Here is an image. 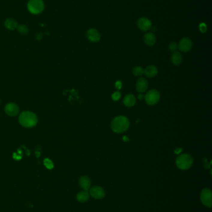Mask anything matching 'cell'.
Here are the masks:
<instances>
[{"instance_id": "cell-1", "label": "cell", "mask_w": 212, "mask_h": 212, "mask_svg": "<svg viewBox=\"0 0 212 212\" xmlns=\"http://www.w3.org/2000/svg\"><path fill=\"white\" fill-rule=\"evenodd\" d=\"M130 121L128 118L122 115L116 117L112 121L111 127L112 130L117 133H122L128 129Z\"/></svg>"}, {"instance_id": "cell-2", "label": "cell", "mask_w": 212, "mask_h": 212, "mask_svg": "<svg viewBox=\"0 0 212 212\" xmlns=\"http://www.w3.org/2000/svg\"><path fill=\"white\" fill-rule=\"evenodd\" d=\"M19 121L20 124L26 128H31L36 125L38 119L37 115L31 111L22 112L19 117Z\"/></svg>"}, {"instance_id": "cell-3", "label": "cell", "mask_w": 212, "mask_h": 212, "mask_svg": "<svg viewBox=\"0 0 212 212\" xmlns=\"http://www.w3.org/2000/svg\"><path fill=\"white\" fill-rule=\"evenodd\" d=\"M175 163L178 168L182 170H187L192 166L193 159L189 154H182L177 158Z\"/></svg>"}, {"instance_id": "cell-4", "label": "cell", "mask_w": 212, "mask_h": 212, "mask_svg": "<svg viewBox=\"0 0 212 212\" xmlns=\"http://www.w3.org/2000/svg\"><path fill=\"white\" fill-rule=\"evenodd\" d=\"M28 9L33 14H39L44 9L43 0H29L28 3Z\"/></svg>"}, {"instance_id": "cell-5", "label": "cell", "mask_w": 212, "mask_h": 212, "mask_svg": "<svg viewBox=\"0 0 212 212\" xmlns=\"http://www.w3.org/2000/svg\"><path fill=\"white\" fill-rule=\"evenodd\" d=\"M145 99L148 105L154 106L158 103L160 99V93L156 89L150 90L145 96Z\"/></svg>"}, {"instance_id": "cell-6", "label": "cell", "mask_w": 212, "mask_h": 212, "mask_svg": "<svg viewBox=\"0 0 212 212\" xmlns=\"http://www.w3.org/2000/svg\"><path fill=\"white\" fill-rule=\"evenodd\" d=\"M200 199L202 203L205 206L211 208L212 205V193L208 189H203L200 195Z\"/></svg>"}, {"instance_id": "cell-7", "label": "cell", "mask_w": 212, "mask_h": 212, "mask_svg": "<svg viewBox=\"0 0 212 212\" xmlns=\"http://www.w3.org/2000/svg\"><path fill=\"white\" fill-rule=\"evenodd\" d=\"M192 40L187 37L183 38L179 42L178 45V48L183 52H187L190 51L192 47Z\"/></svg>"}, {"instance_id": "cell-8", "label": "cell", "mask_w": 212, "mask_h": 212, "mask_svg": "<svg viewBox=\"0 0 212 212\" xmlns=\"http://www.w3.org/2000/svg\"><path fill=\"white\" fill-rule=\"evenodd\" d=\"M90 196L96 199H103L105 196V190L98 186H95L93 187L90 190Z\"/></svg>"}, {"instance_id": "cell-9", "label": "cell", "mask_w": 212, "mask_h": 212, "mask_svg": "<svg viewBox=\"0 0 212 212\" xmlns=\"http://www.w3.org/2000/svg\"><path fill=\"white\" fill-rule=\"evenodd\" d=\"M5 112L7 115L11 117H14L18 115L19 112L18 106L15 103H9L5 107Z\"/></svg>"}, {"instance_id": "cell-10", "label": "cell", "mask_w": 212, "mask_h": 212, "mask_svg": "<svg viewBox=\"0 0 212 212\" xmlns=\"http://www.w3.org/2000/svg\"><path fill=\"white\" fill-rule=\"evenodd\" d=\"M138 28L143 31H147L151 29L152 23L151 21L146 18H141L138 19L137 22Z\"/></svg>"}, {"instance_id": "cell-11", "label": "cell", "mask_w": 212, "mask_h": 212, "mask_svg": "<svg viewBox=\"0 0 212 212\" xmlns=\"http://www.w3.org/2000/svg\"><path fill=\"white\" fill-rule=\"evenodd\" d=\"M136 90L140 93L146 92L148 88V83L147 80L144 78L138 79L136 84Z\"/></svg>"}, {"instance_id": "cell-12", "label": "cell", "mask_w": 212, "mask_h": 212, "mask_svg": "<svg viewBox=\"0 0 212 212\" xmlns=\"http://www.w3.org/2000/svg\"><path fill=\"white\" fill-rule=\"evenodd\" d=\"M87 37L89 40L93 42H98L100 39L99 32L95 29H90L87 32Z\"/></svg>"}, {"instance_id": "cell-13", "label": "cell", "mask_w": 212, "mask_h": 212, "mask_svg": "<svg viewBox=\"0 0 212 212\" xmlns=\"http://www.w3.org/2000/svg\"><path fill=\"white\" fill-rule=\"evenodd\" d=\"M158 70L156 66L154 65H150L147 66L145 69H144V74L148 78H154L157 75Z\"/></svg>"}, {"instance_id": "cell-14", "label": "cell", "mask_w": 212, "mask_h": 212, "mask_svg": "<svg viewBox=\"0 0 212 212\" xmlns=\"http://www.w3.org/2000/svg\"><path fill=\"white\" fill-rule=\"evenodd\" d=\"M144 41H145L146 45L149 46H152L155 44L156 39L153 33L149 32L146 33L145 36H144Z\"/></svg>"}, {"instance_id": "cell-15", "label": "cell", "mask_w": 212, "mask_h": 212, "mask_svg": "<svg viewBox=\"0 0 212 212\" xmlns=\"http://www.w3.org/2000/svg\"><path fill=\"white\" fill-rule=\"evenodd\" d=\"M79 184L85 190H88L91 185V181L87 176H82L80 178Z\"/></svg>"}, {"instance_id": "cell-16", "label": "cell", "mask_w": 212, "mask_h": 212, "mask_svg": "<svg viewBox=\"0 0 212 212\" xmlns=\"http://www.w3.org/2000/svg\"><path fill=\"white\" fill-rule=\"evenodd\" d=\"M124 104L128 107H131L134 106L136 103V97L134 95L129 94L126 95L123 100Z\"/></svg>"}, {"instance_id": "cell-17", "label": "cell", "mask_w": 212, "mask_h": 212, "mask_svg": "<svg viewBox=\"0 0 212 212\" xmlns=\"http://www.w3.org/2000/svg\"><path fill=\"white\" fill-rule=\"evenodd\" d=\"M4 26L8 30H13L18 28V22L13 18H7L4 22Z\"/></svg>"}, {"instance_id": "cell-18", "label": "cell", "mask_w": 212, "mask_h": 212, "mask_svg": "<svg viewBox=\"0 0 212 212\" xmlns=\"http://www.w3.org/2000/svg\"><path fill=\"white\" fill-rule=\"evenodd\" d=\"M182 61V56L179 52H174L171 56V62L175 65H179Z\"/></svg>"}, {"instance_id": "cell-19", "label": "cell", "mask_w": 212, "mask_h": 212, "mask_svg": "<svg viewBox=\"0 0 212 212\" xmlns=\"http://www.w3.org/2000/svg\"><path fill=\"white\" fill-rule=\"evenodd\" d=\"M90 197V193L87 192V190H84L80 192L77 196V200L80 202H87Z\"/></svg>"}, {"instance_id": "cell-20", "label": "cell", "mask_w": 212, "mask_h": 212, "mask_svg": "<svg viewBox=\"0 0 212 212\" xmlns=\"http://www.w3.org/2000/svg\"><path fill=\"white\" fill-rule=\"evenodd\" d=\"M133 73L136 76H140L144 74V69L141 66H136L133 70Z\"/></svg>"}, {"instance_id": "cell-21", "label": "cell", "mask_w": 212, "mask_h": 212, "mask_svg": "<svg viewBox=\"0 0 212 212\" xmlns=\"http://www.w3.org/2000/svg\"><path fill=\"white\" fill-rule=\"evenodd\" d=\"M18 30L20 33H22V34H26L28 32V28L27 26L24 25H20L19 26H18Z\"/></svg>"}, {"instance_id": "cell-22", "label": "cell", "mask_w": 212, "mask_h": 212, "mask_svg": "<svg viewBox=\"0 0 212 212\" xmlns=\"http://www.w3.org/2000/svg\"><path fill=\"white\" fill-rule=\"evenodd\" d=\"M44 163L45 166L49 169H52L54 167V164H53V163L52 162V161L48 158H46L44 159Z\"/></svg>"}, {"instance_id": "cell-23", "label": "cell", "mask_w": 212, "mask_h": 212, "mask_svg": "<svg viewBox=\"0 0 212 212\" xmlns=\"http://www.w3.org/2000/svg\"><path fill=\"white\" fill-rule=\"evenodd\" d=\"M169 48L172 52H176L178 49V45L175 42H172V43L170 44V45H169Z\"/></svg>"}, {"instance_id": "cell-24", "label": "cell", "mask_w": 212, "mask_h": 212, "mask_svg": "<svg viewBox=\"0 0 212 212\" xmlns=\"http://www.w3.org/2000/svg\"><path fill=\"white\" fill-rule=\"evenodd\" d=\"M121 97V93L119 91H116L112 94V99L114 100H118Z\"/></svg>"}, {"instance_id": "cell-25", "label": "cell", "mask_w": 212, "mask_h": 212, "mask_svg": "<svg viewBox=\"0 0 212 212\" xmlns=\"http://www.w3.org/2000/svg\"><path fill=\"white\" fill-rule=\"evenodd\" d=\"M199 29L202 33H205L207 31V25L205 23H201L199 25Z\"/></svg>"}, {"instance_id": "cell-26", "label": "cell", "mask_w": 212, "mask_h": 212, "mask_svg": "<svg viewBox=\"0 0 212 212\" xmlns=\"http://www.w3.org/2000/svg\"><path fill=\"white\" fill-rule=\"evenodd\" d=\"M115 86L118 89H120L122 87V83L120 81H117L115 83Z\"/></svg>"}, {"instance_id": "cell-27", "label": "cell", "mask_w": 212, "mask_h": 212, "mask_svg": "<svg viewBox=\"0 0 212 212\" xmlns=\"http://www.w3.org/2000/svg\"><path fill=\"white\" fill-rule=\"evenodd\" d=\"M182 151V148H177L174 151V152L175 154H179L180 152H181Z\"/></svg>"}, {"instance_id": "cell-28", "label": "cell", "mask_w": 212, "mask_h": 212, "mask_svg": "<svg viewBox=\"0 0 212 212\" xmlns=\"http://www.w3.org/2000/svg\"><path fill=\"white\" fill-rule=\"evenodd\" d=\"M138 99L139 100H142L143 99H145V96H144L142 94H139L138 96Z\"/></svg>"}, {"instance_id": "cell-29", "label": "cell", "mask_w": 212, "mask_h": 212, "mask_svg": "<svg viewBox=\"0 0 212 212\" xmlns=\"http://www.w3.org/2000/svg\"><path fill=\"white\" fill-rule=\"evenodd\" d=\"M123 140H124L125 141H128V140H129V139H128V138H126V137H123Z\"/></svg>"}]
</instances>
